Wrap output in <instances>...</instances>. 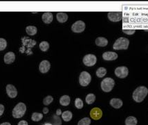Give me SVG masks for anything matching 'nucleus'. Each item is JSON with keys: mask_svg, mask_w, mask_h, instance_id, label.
I'll return each mask as SVG.
<instances>
[{"mask_svg": "<svg viewBox=\"0 0 148 125\" xmlns=\"http://www.w3.org/2000/svg\"><path fill=\"white\" fill-rule=\"evenodd\" d=\"M90 116L94 120H98L103 116V111L99 108H93L90 111Z\"/></svg>", "mask_w": 148, "mask_h": 125, "instance_id": "f8f14e48", "label": "nucleus"}, {"mask_svg": "<svg viewBox=\"0 0 148 125\" xmlns=\"http://www.w3.org/2000/svg\"><path fill=\"white\" fill-rule=\"evenodd\" d=\"M91 81V77L90 74L87 72L84 71L82 72L80 75V77H79V83L82 86L85 87L87 86L90 84Z\"/></svg>", "mask_w": 148, "mask_h": 125, "instance_id": "423d86ee", "label": "nucleus"}, {"mask_svg": "<svg viewBox=\"0 0 148 125\" xmlns=\"http://www.w3.org/2000/svg\"><path fill=\"white\" fill-rule=\"evenodd\" d=\"M43 118V114L40 113H33L31 116V119L34 122H39Z\"/></svg>", "mask_w": 148, "mask_h": 125, "instance_id": "b1692460", "label": "nucleus"}, {"mask_svg": "<svg viewBox=\"0 0 148 125\" xmlns=\"http://www.w3.org/2000/svg\"><path fill=\"white\" fill-rule=\"evenodd\" d=\"M42 19L45 24H50L53 21V14L50 12H46L42 15Z\"/></svg>", "mask_w": 148, "mask_h": 125, "instance_id": "f3484780", "label": "nucleus"}, {"mask_svg": "<svg viewBox=\"0 0 148 125\" xmlns=\"http://www.w3.org/2000/svg\"><path fill=\"white\" fill-rule=\"evenodd\" d=\"M106 74H107V70L105 69V68H103V67L98 68L96 71L97 77H99V78H102V77H103L104 76H105Z\"/></svg>", "mask_w": 148, "mask_h": 125, "instance_id": "a878e982", "label": "nucleus"}, {"mask_svg": "<svg viewBox=\"0 0 148 125\" xmlns=\"http://www.w3.org/2000/svg\"><path fill=\"white\" fill-rule=\"evenodd\" d=\"M53 101V97L49 95L46 97L45 99H43V104L45 106H48L51 103H52Z\"/></svg>", "mask_w": 148, "mask_h": 125, "instance_id": "c756f323", "label": "nucleus"}, {"mask_svg": "<svg viewBox=\"0 0 148 125\" xmlns=\"http://www.w3.org/2000/svg\"><path fill=\"white\" fill-rule=\"evenodd\" d=\"M51 68V63L49 61L45 60V61H42L40 63V66H39V70H40V73L45 74L48 73Z\"/></svg>", "mask_w": 148, "mask_h": 125, "instance_id": "ddd939ff", "label": "nucleus"}, {"mask_svg": "<svg viewBox=\"0 0 148 125\" xmlns=\"http://www.w3.org/2000/svg\"><path fill=\"white\" fill-rule=\"evenodd\" d=\"M44 114H47L49 113V108H44L43 109Z\"/></svg>", "mask_w": 148, "mask_h": 125, "instance_id": "f704fd0d", "label": "nucleus"}, {"mask_svg": "<svg viewBox=\"0 0 148 125\" xmlns=\"http://www.w3.org/2000/svg\"><path fill=\"white\" fill-rule=\"evenodd\" d=\"M72 117H73V114L69 110H66L62 113V117L65 122H69L72 119Z\"/></svg>", "mask_w": 148, "mask_h": 125, "instance_id": "4be33fe9", "label": "nucleus"}, {"mask_svg": "<svg viewBox=\"0 0 148 125\" xmlns=\"http://www.w3.org/2000/svg\"><path fill=\"white\" fill-rule=\"evenodd\" d=\"M109 20L112 22H119L123 19L122 12H110L107 14Z\"/></svg>", "mask_w": 148, "mask_h": 125, "instance_id": "9d476101", "label": "nucleus"}, {"mask_svg": "<svg viewBox=\"0 0 148 125\" xmlns=\"http://www.w3.org/2000/svg\"><path fill=\"white\" fill-rule=\"evenodd\" d=\"M103 58L105 61H114L118 59V54L113 52H106L103 53Z\"/></svg>", "mask_w": 148, "mask_h": 125, "instance_id": "2eb2a0df", "label": "nucleus"}, {"mask_svg": "<svg viewBox=\"0 0 148 125\" xmlns=\"http://www.w3.org/2000/svg\"><path fill=\"white\" fill-rule=\"evenodd\" d=\"M0 125H11V124H10L9 122H3V123H1Z\"/></svg>", "mask_w": 148, "mask_h": 125, "instance_id": "e433bc0d", "label": "nucleus"}, {"mask_svg": "<svg viewBox=\"0 0 148 125\" xmlns=\"http://www.w3.org/2000/svg\"><path fill=\"white\" fill-rule=\"evenodd\" d=\"M22 47L19 49L21 53H26L27 55H31L33 54L31 49L36 45V41L31 39L29 37H23L22 38Z\"/></svg>", "mask_w": 148, "mask_h": 125, "instance_id": "f257e3e1", "label": "nucleus"}, {"mask_svg": "<svg viewBox=\"0 0 148 125\" xmlns=\"http://www.w3.org/2000/svg\"><path fill=\"white\" fill-rule=\"evenodd\" d=\"M26 111V106L22 102H19L14 107L12 115L15 118H21L24 115Z\"/></svg>", "mask_w": 148, "mask_h": 125, "instance_id": "7ed1b4c3", "label": "nucleus"}, {"mask_svg": "<svg viewBox=\"0 0 148 125\" xmlns=\"http://www.w3.org/2000/svg\"><path fill=\"white\" fill-rule=\"evenodd\" d=\"M38 29L35 26H28L26 28V32L29 36H34L37 33Z\"/></svg>", "mask_w": 148, "mask_h": 125, "instance_id": "412c9836", "label": "nucleus"}, {"mask_svg": "<svg viewBox=\"0 0 148 125\" xmlns=\"http://www.w3.org/2000/svg\"><path fill=\"white\" fill-rule=\"evenodd\" d=\"M39 47L42 52H47L49 49V43L47 41H42L40 43Z\"/></svg>", "mask_w": 148, "mask_h": 125, "instance_id": "bb28decb", "label": "nucleus"}, {"mask_svg": "<svg viewBox=\"0 0 148 125\" xmlns=\"http://www.w3.org/2000/svg\"><path fill=\"white\" fill-rule=\"evenodd\" d=\"M115 85V81L112 78H110V77H107V78L104 79L102 81L101 84V89L103 90L104 92L105 93H110L112 90L113 88L114 87Z\"/></svg>", "mask_w": 148, "mask_h": 125, "instance_id": "39448f33", "label": "nucleus"}, {"mask_svg": "<svg viewBox=\"0 0 148 125\" xmlns=\"http://www.w3.org/2000/svg\"><path fill=\"white\" fill-rule=\"evenodd\" d=\"M96 45L98 47H105L108 44V40L104 37H98L96 39Z\"/></svg>", "mask_w": 148, "mask_h": 125, "instance_id": "a211bd4d", "label": "nucleus"}, {"mask_svg": "<svg viewBox=\"0 0 148 125\" xmlns=\"http://www.w3.org/2000/svg\"><path fill=\"white\" fill-rule=\"evenodd\" d=\"M148 94V89L145 86H139L134 91L132 97L137 103H140L145 99L146 96Z\"/></svg>", "mask_w": 148, "mask_h": 125, "instance_id": "f03ea898", "label": "nucleus"}, {"mask_svg": "<svg viewBox=\"0 0 148 125\" xmlns=\"http://www.w3.org/2000/svg\"><path fill=\"white\" fill-rule=\"evenodd\" d=\"M91 119L89 117H84L80 119L77 123V125H90Z\"/></svg>", "mask_w": 148, "mask_h": 125, "instance_id": "cd10ccee", "label": "nucleus"}, {"mask_svg": "<svg viewBox=\"0 0 148 125\" xmlns=\"http://www.w3.org/2000/svg\"><path fill=\"white\" fill-rule=\"evenodd\" d=\"M70 102H71V99H70V97L69 95H63L60 99V104L62 106H64L69 105Z\"/></svg>", "mask_w": 148, "mask_h": 125, "instance_id": "aec40b11", "label": "nucleus"}, {"mask_svg": "<svg viewBox=\"0 0 148 125\" xmlns=\"http://www.w3.org/2000/svg\"><path fill=\"white\" fill-rule=\"evenodd\" d=\"M6 91L8 96L10 98H15L17 95V90L16 88L12 84H8L6 87Z\"/></svg>", "mask_w": 148, "mask_h": 125, "instance_id": "9b49d317", "label": "nucleus"}, {"mask_svg": "<svg viewBox=\"0 0 148 125\" xmlns=\"http://www.w3.org/2000/svg\"><path fill=\"white\" fill-rule=\"evenodd\" d=\"M15 60V55L13 52H9L6 53L3 57V61L6 64H11Z\"/></svg>", "mask_w": 148, "mask_h": 125, "instance_id": "4468645a", "label": "nucleus"}, {"mask_svg": "<svg viewBox=\"0 0 148 125\" xmlns=\"http://www.w3.org/2000/svg\"><path fill=\"white\" fill-rule=\"evenodd\" d=\"M17 125H29V124H28V122H26V121L22 120V121H20V122H19Z\"/></svg>", "mask_w": 148, "mask_h": 125, "instance_id": "72a5a7b5", "label": "nucleus"}, {"mask_svg": "<svg viewBox=\"0 0 148 125\" xmlns=\"http://www.w3.org/2000/svg\"><path fill=\"white\" fill-rule=\"evenodd\" d=\"M85 29V23L82 20H78L73 24L71 26L72 31L74 33H82Z\"/></svg>", "mask_w": 148, "mask_h": 125, "instance_id": "6e6552de", "label": "nucleus"}, {"mask_svg": "<svg viewBox=\"0 0 148 125\" xmlns=\"http://www.w3.org/2000/svg\"><path fill=\"white\" fill-rule=\"evenodd\" d=\"M7 42L4 38H0V51L4 50L6 48Z\"/></svg>", "mask_w": 148, "mask_h": 125, "instance_id": "7c9ffc66", "label": "nucleus"}, {"mask_svg": "<svg viewBox=\"0 0 148 125\" xmlns=\"http://www.w3.org/2000/svg\"><path fill=\"white\" fill-rule=\"evenodd\" d=\"M85 100L88 104H92L93 102H95V100H96V96H95L94 94H92V93L88 94L87 97H86Z\"/></svg>", "mask_w": 148, "mask_h": 125, "instance_id": "393cba45", "label": "nucleus"}, {"mask_svg": "<svg viewBox=\"0 0 148 125\" xmlns=\"http://www.w3.org/2000/svg\"><path fill=\"white\" fill-rule=\"evenodd\" d=\"M43 125H53V124H51V123H50V122H45Z\"/></svg>", "mask_w": 148, "mask_h": 125, "instance_id": "4c0bfd02", "label": "nucleus"}, {"mask_svg": "<svg viewBox=\"0 0 148 125\" xmlns=\"http://www.w3.org/2000/svg\"><path fill=\"white\" fill-rule=\"evenodd\" d=\"M75 106L77 109H81L83 108V102L80 98H76L75 100Z\"/></svg>", "mask_w": 148, "mask_h": 125, "instance_id": "c85d7f7f", "label": "nucleus"}, {"mask_svg": "<svg viewBox=\"0 0 148 125\" xmlns=\"http://www.w3.org/2000/svg\"><path fill=\"white\" fill-rule=\"evenodd\" d=\"M130 45V40L127 38L124 37H121L118 38L113 45L114 50H127Z\"/></svg>", "mask_w": 148, "mask_h": 125, "instance_id": "20e7f679", "label": "nucleus"}, {"mask_svg": "<svg viewBox=\"0 0 148 125\" xmlns=\"http://www.w3.org/2000/svg\"><path fill=\"white\" fill-rule=\"evenodd\" d=\"M138 120L134 116H130L125 119V125H137Z\"/></svg>", "mask_w": 148, "mask_h": 125, "instance_id": "5701e85b", "label": "nucleus"}, {"mask_svg": "<svg viewBox=\"0 0 148 125\" xmlns=\"http://www.w3.org/2000/svg\"><path fill=\"white\" fill-rule=\"evenodd\" d=\"M135 30L134 29H132V30H130V29H129V30H127V29H125V30H123V32H124L125 33H126V34H128V35H132V34H134V33H135Z\"/></svg>", "mask_w": 148, "mask_h": 125, "instance_id": "2f4dec72", "label": "nucleus"}, {"mask_svg": "<svg viewBox=\"0 0 148 125\" xmlns=\"http://www.w3.org/2000/svg\"><path fill=\"white\" fill-rule=\"evenodd\" d=\"M61 114H62V111H61L60 109H58V110H56V115H61Z\"/></svg>", "mask_w": 148, "mask_h": 125, "instance_id": "c9c22d12", "label": "nucleus"}, {"mask_svg": "<svg viewBox=\"0 0 148 125\" xmlns=\"http://www.w3.org/2000/svg\"><path fill=\"white\" fill-rule=\"evenodd\" d=\"M110 105L112 106L113 108L119 109L122 107L123 104V101L121 99H119V98H113L110 100Z\"/></svg>", "mask_w": 148, "mask_h": 125, "instance_id": "dca6fc26", "label": "nucleus"}, {"mask_svg": "<svg viewBox=\"0 0 148 125\" xmlns=\"http://www.w3.org/2000/svg\"><path fill=\"white\" fill-rule=\"evenodd\" d=\"M128 74H129V70H128V68L125 66L118 67L115 70V75L119 78H125V77H127Z\"/></svg>", "mask_w": 148, "mask_h": 125, "instance_id": "1a4fd4ad", "label": "nucleus"}, {"mask_svg": "<svg viewBox=\"0 0 148 125\" xmlns=\"http://www.w3.org/2000/svg\"><path fill=\"white\" fill-rule=\"evenodd\" d=\"M57 20L60 23H64V22H66L68 20V15L65 13H62V12H60V13H57L56 15Z\"/></svg>", "mask_w": 148, "mask_h": 125, "instance_id": "6ab92c4d", "label": "nucleus"}, {"mask_svg": "<svg viewBox=\"0 0 148 125\" xmlns=\"http://www.w3.org/2000/svg\"><path fill=\"white\" fill-rule=\"evenodd\" d=\"M97 58L94 54H87L83 58V63L86 66L91 67L96 63Z\"/></svg>", "mask_w": 148, "mask_h": 125, "instance_id": "0eeeda50", "label": "nucleus"}, {"mask_svg": "<svg viewBox=\"0 0 148 125\" xmlns=\"http://www.w3.org/2000/svg\"><path fill=\"white\" fill-rule=\"evenodd\" d=\"M3 112H4V106L0 104V116L3 115Z\"/></svg>", "mask_w": 148, "mask_h": 125, "instance_id": "473e14b6", "label": "nucleus"}]
</instances>
